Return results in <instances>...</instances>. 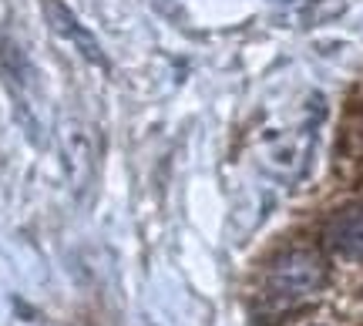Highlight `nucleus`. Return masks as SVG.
Wrapping results in <instances>:
<instances>
[{
	"label": "nucleus",
	"mask_w": 363,
	"mask_h": 326,
	"mask_svg": "<svg viewBox=\"0 0 363 326\" xmlns=\"http://www.w3.org/2000/svg\"><path fill=\"white\" fill-rule=\"evenodd\" d=\"M326 283V262L313 249H286L269 266L266 276V293L279 306H296V303L316 296Z\"/></svg>",
	"instance_id": "1"
},
{
	"label": "nucleus",
	"mask_w": 363,
	"mask_h": 326,
	"mask_svg": "<svg viewBox=\"0 0 363 326\" xmlns=\"http://www.w3.org/2000/svg\"><path fill=\"white\" fill-rule=\"evenodd\" d=\"M44 17H48V24H51L54 34H61L65 40H71V44H74V51H81L84 61H91V64H98V67H108V57H104L98 38L81 24L74 13L67 11L61 0H44Z\"/></svg>",
	"instance_id": "2"
},
{
	"label": "nucleus",
	"mask_w": 363,
	"mask_h": 326,
	"mask_svg": "<svg viewBox=\"0 0 363 326\" xmlns=\"http://www.w3.org/2000/svg\"><path fill=\"white\" fill-rule=\"evenodd\" d=\"M326 246L350 262H363V206L340 209L323 229Z\"/></svg>",
	"instance_id": "3"
}]
</instances>
